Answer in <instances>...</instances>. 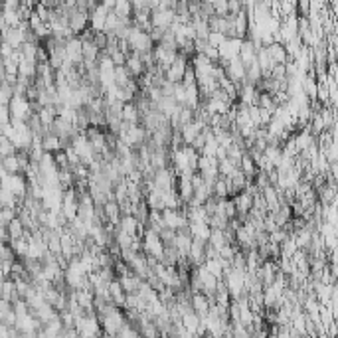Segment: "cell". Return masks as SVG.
<instances>
[{
    "mask_svg": "<svg viewBox=\"0 0 338 338\" xmlns=\"http://www.w3.org/2000/svg\"><path fill=\"white\" fill-rule=\"evenodd\" d=\"M227 178L231 180V196H233V194H237V192H241V190H245L247 176H245L239 168H235V170H233V174H231V176H227Z\"/></svg>",
    "mask_w": 338,
    "mask_h": 338,
    "instance_id": "d4e9b609",
    "label": "cell"
},
{
    "mask_svg": "<svg viewBox=\"0 0 338 338\" xmlns=\"http://www.w3.org/2000/svg\"><path fill=\"white\" fill-rule=\"evenodd\" d=\"M127 42H128V47L130 51H136V53H144V51H150L152 49V40L148 36V32H142L140 28H136L134 24L128 26V34H127Z\"/></svg>",
    "mask_w": 338,
    "mask_h": 338,
    "instance_id": "6da1fadb",
    "label": "cell"
},
{
    "mask_svg": "<svg viewBox=\"0 0 338 338\" xmlns=\"http://www.w3.org/2000/svg\"><path fill=\"white\" fill-rule=\"evenodd\" d=\"M225 75L233 81V83H243V77H245V63L233 55L227 59V65H225Z\"/></svg>",
    "mask_w": 338,
    "mask_h": 338,
    "instance_id": "ba28073f",
    "label": "cell"
},
{
    "mask_svg": "<svg viewBox=\"0 0 338 338\" xmlns=\"http://www.w3.org/2000/svg\"><path fill=\"white\" fill-rule=\"evenodd\" d=\"M237 168L247 176V180H253V176L257 174V164H255V160L251 158V154L245 150L243 154H241V158H239V164H237Z\"/></svg>",
    "mask_w": 338,
    "mask_h": 338,
    "instance_id": "e0dca14e",
    "label": "cell"
},
{
    "mask_svg": "<svg viewBox=\"0 0 338 338\" xmlns=\"http://www.w3.org/2000/svg\"><path fill=\"white\" fill-rule=\"evenodd\" d=\"M204 265H206V269L213 275V277H217V279H221V275H223V265H221V261H219V257H211V259H206L204 261Z\"/></svg>",
    "mask_w": 338,
    "mask_h": 338,
    "instance_id": "74e56055",
    "label": "cell"
},
{
    "mask_svg": "<svg viewBox=\"0 0 338 338\" xmlns=\"http://www.w3.org/2000/svg\"><path fill=\"white\" fill-rule=\"evenodd\" d=\"M152 182H154V188H160V190H170V188H174V184H176V174H174L172 166H164V168L154 170Z\"/></svg>",
    "mask_w": 338,
    "mask_h": 338,
    "instance_id": "8992f818",
    "label": "cell"
},
{
    "mask_svg": "<svg viewBox=\"0 0 338 338\" xmlns=\"http://www.w3.org/2000/svg\"><path fill=\"white\" fill-rule=\"evenodd\" d=\"M6 229H8V237H10V239H16V237H22V235H24V225H22V221L18 219V215L6 223Z\"/></svg>",
    "mask_w": 338,
    "mask_h": 338,
    "instance_id": "836d02e7",
    "label": "cell"
},
{
    "mask_svg": "<svg viewBox=\"0 0 338 338\" xmlns=\"http://www.w3.org/2000/svg\"><path fill=\"white\" fill-rule=\"evenodd\" d=\"M121 121H125L127 125H138V121H140V113H138V109H136V105H134V101H128V103H123V107H121Z\"/></svg>",
    "mask_w": 338,
    "mask_h": 338,
    "instance_id": "9a60e30c",
    "label": "cell"
},
{
    "mask_svg": "<svg viewBox=\"0 0 338 338\" xmlns=\"http://www.w3.org/2000/svg\"><path fill=\"white\" fill-rule=\"evenodd\" d=\"M188 261H190L192 267H198V265H202L206 261V241L192 237V243H190V249H188Z\"/></svg>",
    "mask_w": 338,
    "mask_h": 338,
    "instance_id": "9c48e42d",
    "label": "cell"
},
{
    "mask_svg": "<svg viewBox=\"0 0 338 338\" xmlns=\"http://www.w3.org/2000/svg\"><path fill=\"white\" fill-rule=\"evenodd\" d=\"M36 113H38V117H40L42 125H43L47 130H49V127H51L53 119L57 117V113H55V107H53V105H45V107H40Z\"/></svg>",
    "mask_w": 338,
    "mask_h": 338,
    "instance_id": "603a6c76",
    "label": "cell"
},
{
    "mask_svg": "<svg viewBox=\"0 0 338 338\" xmlns=\"http://www.w3.org/2000/svg\"><path fill=\"white\" fill-rule=\"evenodd\" d=\"M113 12L117 16H121V18H130L132 16V6H130V2H121V4L113 6Z\"/></svg>",
    "mask_w": 338,
    "mask_h": 338,
    "instance_id": "7bdbcfd3",
    "label": "cell"
},
{
    "mask_svg": "<svg viewBox=\"0 0 338 338\" xmlns=\"http://www.w3.org/2000/svg\"><path fill=\"white\" fill-rule=\"evenodd\" d=\"M103 211H105V215H107V219L111 221V223H119V219H121V210H119V204L115 202V200H107L103 206Z\"/></svg>",
    "mask_w": 338,
    "mask_h": 338,
    "instance_id": "cb8c5ba5",
    "label": "cell"
},
{
    "mask_svg": "<svg viewBox=\"0 0 338 338\" xmlns=\"http://www.w3.org/2000/svg\"><path fill=\"white\" fill-rule=\"evenodd\" d=\"M125 67H127V71H128V75L130 77H140L144 71H146V67H144V63H142V59H140V53H136V51H130L128 55H127V59H125Z\"/></svg>",
    "mask_w": 338,
    "mask_h": 338,
    "instance_id": "4fadbf2b",
    "label": "cell"
},
{
    "mask_svg": "<svg viewBox=\"0 0 338 338\" xmlns=\"http://www.w3.org/2000/svg\"><path fill=\"white\" fill-rule=\"evenodd\" d=\"M0 296L6 298L8 302H12L14 298H18L16 285H14V281H12L10 277H4V281H2V295H0Z\"/></svg>",
    "mask_w": 338,
    "mask_h": 338,
    "instance_id": "f546056e",
    "label": "cell"
},
{
    "mask_svg": "<svg viewBox=\"0 0 338 338\" xmlns=\"http://www.w3.org/2000/svg\"><path fill=\"white\" fill-rule=\"evenodd\" d=\"M148 229L152 231H160L164 227V221H162V210H150L148 208V217H146V223H144Z\"/></svg>",
    "mask_w": 338,
    "mask_h": 338,
    "instance_id": "44dd1931",
    "label": "cell"
},
{
    "mask_svg": "<svg viewBox=\"0 0 338 338\" xmlns=\"http://www.w3.org/2000/svg\"><path fill=\"white\" fill-rule=\"evenodd\" d=\"M210 229H211V227H210L208 223H204V221H200V223H190V233H192V237L202 239V241H208Z\"/></svg>",
    "mask_w": 338,
    "mask_h": 338,
    "instance_id": "f1b7e54d",
    "label": "cell"
},
{
    "mask_svg": "<svg viewBox=\"0 0 338 338\" xmlns=\"http://www.w3.org/2000/svg\"><path fill=\"white\" fill-rule=\"evenodd\" d=\"M16 152V146H14V142L6 136V134H2L0 132V156L4 158V156H8V154H14Z\"/></svg>",
    "mask_w": 338,
    "mask_h": 338,
    "instance_id": "60d3db41",
    "label": "cell"
},
{
    "mask_svg": "<svg viewBox=\"0 0 338 338\" xmlns=\"http://www.w3.org/2000/svg\"><path fill=\"white\" fill-rule=\"evenodd\" d=\"M2 16H4L6 26H10V28H16L22 22L20 16H18V12L16 10H10V8H2Z\"/></svg>",
    "mask_w": 338,
    "mask_h": 338,
    "instance_id": "b9f144b4",
    "label": "cell"
},
{
    "mask_svg": "<svg viewBox=\"0 0 338 338\" xmlns=\"http://www.w3.org/2000/svg\"><path fill=\"white\" fill-rule=\"evenodd\" d=\"M0 168H2L4 172H8V174H18V172H20V162H18V156H16V152H14V154H8V156H4V158H2V164H0Z\"/></svg>",
    "mask_w": 338,
    "mask_h": 338,
    "instance_id": "83f0119b",
    "label": "cell"
},
{
    "mask_svg": "<svg viewBox=\"0 0 338 338\" xmlns=\"http://www.w3.org/2000/svg\"><path fill=\"white\" fill-rule=\"evenodd\" d=\"M123 231H127V233H130V235H134V229H136V225H138V221H136V217L132 215V213H127V215H121V219H119V223H117Z\"/></svg>",
    "mask_w": 338,
    "mask_h": 338,
    "instance_id": "1f68e13d",
    "label": "cell"
},
{
    "mask_svg": "<svg viewBox=\"0 0 338 338\" xmlns=\"http://www.w3.org/2000/svg\"><path fill=\"white\" fill-rule=\"evenodd\" d=\"M211 194L215 198H227L229 196V190H227V184H225L223 176H217L215 178V182L211 184Z\"/></svg>",
    "mask_w": 338,
    "mask_h": 338,
    "instance_id": "d590c367",
    "label": "cell"
},
{
    "mask_svg": "<svg viewBox=\"0 0 338 338\" xmlns=\"http://www.w3.org/2000/svg\"><path fill=\"white\" fill-rule=\"evenodd\" d=\"M123 322H125V314H123V308L117 306V304L107 314H103L99 318V324H101V330H103L105 336H115Z\"/></svg>",
    "mask_w": 338,
    "mask_h": 338,
    "instance_id": "7a4b0ae2",
    "label": "cell"
},
{
    "mask_svg": "<svg viewBox=\"0 0 338 338\" xmlns=\"http://www.w3.org/2000/svg\"><path fill=\"white\" fill-rule=\"evenodd\" d=\"M73 182H75V178H73V174H71V170H69V168L57 170V186H59L61 190L73 188Z\"/></svg>",
    "mask_w": 338,
    "mask_h": 338,
    "instance_id": "4dcf8cb0",
    "label": "cell"
},
{
    "mask_svg": "<svg viewBox=\"0 0 338 338\" xmlns=\"http://www.w3.org/2000/svg\"><path fill=\"white\" fill-rule=\"evenodd\" d=\"M243 8L241 0H227V14H237Z\"/></svg>",
    "mask_w": 338,
    "mask_h": 338,
    "instance_id": "db71d44e",
    "label": "cell"
},
{
    "mask_svg": "<svg viewBox=\"0 0 338 338\" xmlns=\"http://www.w3.org/2000/svg\"><path fill=\"white\" fill-rule=\"evenodd\" d=\"M93 43H95L99 49H103V47L107 45V34H105V32H93Z\"/></svg>",
    "mask_w": 338,
    "mask_h": 338,
    "instance_id": "f907efd6",
    "label": "cell"
},
{
    "mask_svg": "<svg viewBox=\"0 0 338 338\" xmlns=\"http://www.w3.org/2000/svg\"><path fill=\"white\" fill-rule=\"evenodd\" d=\"M10 243V247L14 249V253H16V257H24L26 255V251H28V239L22 235V237H16V239H10L8 241Z\"/></svg>",
    "mask_w": 338,
    "mask_h": 338,
    "instance_id": "8d00e7d4",
    "label": "cell"
},
{
    "mask_svg": "<svg viewBox=\"0 0 338 338\" xmlns=\"http://www.w3.org/2000/svg\"><path fill=\"white\" fill-rule=\"evenodd\" d=\"M265 47H267V53H269V57H271L273 63H287L289 61V51H287V47H285L283 42L273 40Z\"/></svg>",
    "mask_w": 338,
    "mask_h": 338,
    "instance_id": "7c38bea8",
    "label": "cell"
},
{
    "mask_svg": "<svg viewBox=\"0 0 338 338\" xmlns=\"http://www.w3.org/2000/svg\"><path fill=\"white\" fill-rule=\"evenodd\" d=\"M208 243H210V245H213L215 249H219L221 245H225V243H231V241H227V237H225V231H223V229L211 227V229H210V237H208Z\"/></svg>",
    "mask_w": 338,
    "mask_h": 338,
    "instance_id": "4316f807",
    "label": "cell"
},
{
    "mask_svg": "<svg viewBox=\"0 0 338 338\" xmlns=\"http://www.w3.org/2000/svg\"><path fill=\"white\" fill-rule=\"evenodd\" d=\"M8 109H10V117L22 119V121H26L30 117V113H34L30 107V101L24 95H12L8 99Z\"/></svg>",
    "mask_w": 338,
    "mask_h": 338,
    "instance_id": "277c9868",
    "label": "cell"
},
{
    "mask_svg": "<svg viewBox=\"0 0 338 338\" xmlns=\"http://www.w3.org/2000/svg\"><path fill=\"white\" fill-rule=\"evenodd\" d=\"M235 168H237V164L233 160H229L227 156L217 160V172H219V176H231Z\"/></svg>",
    "mask_w": 338,
    "mask_h": 338,
    "instance_id": "f35d334b",
    "label": "cell"
},
{
    "mask_svg": "<svg viewBox=\"0 0 338 338\" xmlns=\"http://www.w3.org/2000/svg\"><path fill=\"white\" fill-rule=\"evenodd\" d=\"M109 296H111V300H113L117 306H121V308H123L127 293L123 291V287H121V283L117 281V277H115V279L109 283Z\"/></svg>",
    "mask_w": 338,
    "mask_h": 338,
    "instance_id": "d6986e66",
    "label": "cell"
},
{
    "mask_svg": "<svg viewBox=\"0 0 338 338\" xmlns=\"http://www.w3.org/2000/svg\"><path fill=\"white\" fill-rule=\"evenodd\" d=\"M128 79H130V75H128V71H127L125 65H115V67H113V81H115L117 87L125 85Z\"/></svg>",
    "mask_w": 338,
    "mask_h": 338,
    "instance_id": "e575fe53",
    "label": "cell"
},
{
    "mask_svg": "<svg viewBox=\"0 0 338 338\" xmlns=\"http://www.w3.org/2000/svg\"><path fill=\"white\" fill-rule=\"evenodd\" d=\"M40 142H42V148H43L45 152H55V150H59V148H61L59 136H57V134H53L51 130H45V132L42 134Z\"/></svg>",
    "mask_w": 338,
    "mask_h": 338,
    "instance_id": "ac0fdd59",
    "label": "cell"
},
{
    "mask_svg": "<svg viewBox=\"0 0 338 338\" xmlns=\"http://www.w3.org/2000/svg\"><path fill=\"white\" fill-rule=\"evenodd\" d=\"M223 40H225V36H223V34H219V32H210V34H208V42H210L211 45H215V47H217Z\"/></svg>",
    "mask_w": 338,
    "mask_h": 338,
    "instance_id": "f5cc1de1",
    "label": "cell"
},
{
    "mask_svg": "<svg viewBox=\"0 0 338 338\" xmlns=\"http://www.w3.org/2000/svg\"><path fill=\"white\" fill-rule=\"evenodd\" d=\"M67 26H69V30L73 32V36H79L85 28H89V12L75 8V10L69 14V18H67Z\"/></svg>",
    "mask_w": 338,
    "mask_h": 338,
    "instance_id": "52a82bcc",
    "label": "cell"
},
{
    "mask_svg": "<svg viewBox=\"0 0 338 338\" xmlns=\"http://www.w3.org/2000/svg\"><path fill=\"white\" fill-rule=\"evenodd\" d=\"M257 107H263V109H271V111H275L277 103H275V99H273V95H271V93H267V91H259Z\"/></svg>",
    "mask_w": 338,
    "mask_h": 338,
    "instance_id": "ab89813d",
    "label": "cell"
},
{
    "mask_svg": "<svg viewBox=\"0 0 338 338\" xmlns=\"http://www.w3.org/2000/svg\"><path fill=\"white\" fill-rule=\"evenodd\" d=\"M65 59H69L73 65L83 61V53H81V40L77 36H71L69 40H65Z\"/></svg>",
    "mask_w": 338,
    "mask_h": 338,
    "instance_id": "30bf717a",
    "label": "cell"
},
{
    "mask_svg": "<svg viewBox=\"0 0 338 338\" xmlns=\"http://www.w3.org/2000/svg\"><path fill=\"white\" fill-rule=\"evenodd\" d=\"M16 259V253L14 249L10 247V243H0V261H14Z\"/></svg>",
    "mask_w": 338,
    "mask_h": 338,
    "instance_id": "7dc6e473",
    "label": "cell"
},
{
    "mask_svg": "<svg viewBox=\"0 0 338 338\" xmlns=\"http://www.w3.org/2000/svg\"><path fill=\"white\" fill-rule=\"evenodd\" d=\"M18 75H24V77L34 79V77H36V61L20 59V61H18Z\"/></svg>",
    "mask_w": 338,
    "mask_h": 338,
    "instance_id": "d6a6232c",
    "label": "cell"
},
{
    "mask_svg": "<svg viewBox=\"0 0 338 338\" xmlns=\"http://www.w3.org/2000/svg\"><path fill=\"white\" fill-rule=\"evenodd\" d=\"M99 51H101V49L93 43V40H81V53H83V61H97Z\"/></svg>",
    "mask_w": 338,
    "mask_h": 338,
    "instance_id": "ffe728a7",
    "label": "cell"
},
{
    "mask_svg": "<svg viewBox=\"0 0 338 338\" xmlns=\"http://www.w3.org/2000/svg\"><path fill=\"white\" fill-rule=\"evenodd\" d=\"M184 85H196V71H194V65L188 61L184 73H182V79H180Z\"/></svg>",
    "mask_w": 338,
    "mask_h": 338,
    "instance_id": "ee69618b",
    "label": "cell"
},
{
    "mask_svg": "<svg viewBox=\"0 0 338 338\" xmlns=\"http://www.w3.org/2000/svg\"><path fill=\"white\" fill-rule=\"evenodd\" d=\"M192 119H194V109H190L186 105H180V109H178V123L180 125H186Z\"/></svg>",
    "mask_w": 338,
    "mask_h": 338,
    "instance_id": "f6af8a7d",
    "label": "cell"
},
{
    "mask_svg": "<svg viewBox=\"0 0 338 338\" xmlns=\"http://www.w3.org/2000/svg\"><path fill=\"white\" fill-rule=\"evenodd\" d=\"M142 253L154 255L158 261L162 259V253H164V243H162L160 235L148 227L144 229V235H142Z\"/></svg>",
    "mask_w": 338,
    "mask_h": 338,
    "instance_id": "3957f363",
    "label": "cell"
},
{
    "mask_svg": "<svg viewBox=\"0 0 338 338\" xmlns=\"http://www.w3.org/2000/svg\"><path fill=\"white\" fill-rule=\"evenodd\" d=\"M16 217V208H10V206H4L0 208V221L2 223H8L10 219Z\"/></svg>",
    "mask_w": 338,
    "mask_h": 338,
    "instance_id": "681fc988",
    "label": "cell"
},
{
    "mask_svg": "<svg viewBox=\"0 0 338 338\" xmlns=\"http://www.w3.org/2000/svg\"><path fill=\"white\" fill-rule=\"evenodd\" d=\"M176 12L174 10H150V24L154 28H170V24L174 22Z\"/></svg>",
    "mask_w": 338,
    "mask_h": 338,
    "instance_id": "8fae6325",
    "label": "cell"
},
{
    "mask_svg": "<svg viewBox=\"0 0 338 338\" xmlns=\"http://www.w3.org/2000/svg\"><path fill=\"white\" fill-rule=\"evenodd\" d=\"M182 324H184V328H186L190 334H196V330H198V326H200V316H198L194 310H188V312L182 314Z\"/></svg>",
    "mask_w": 338,
    "mask_h": 338,
    "instance_id": "484cf974",
    "label": "cell"
},
{
    "mask_svg": "<svg viewBox=\"0 0 338 338\" xmlns=\"http://www.w3.org/2000/svg\"><path fill=\"white\" fill-rule=\"evenodd\" d=\"M210 298L202 293V291H198V293H192V296H190V304H192V310L202 318V316H206L208 314V308H210Z\"/></svg>",
    "mask_w": 338,
    "mask_h": 338,
    "instance_id": "5bb4252c",
    "label": "cell"
},
{
    "mask_svg": "<svg viewBox=\"0 0 338 338\" xmlns=\"http://www.w3.org/2000/svg\"><path fill=\"white\" fill-rule=\"evenodd\" d=\"M53 162H55V166H57V170H63V168H69V160H67V156H65V152H63V148H59V150H55V152H53Z\"/></svg>",
    "mask_w": 338,
    "mask_h": 338,
    "instance_id": "bcb514c9",
    "label": "cell"
},
{
    "mask_svg": "<svg viewBox=\"0 0 338 338\" xmlns=\"http://www.w3.org/2000/svg\"><path fill=\"white\" fill-rule=\"evenodd\" d=\"M71 148L79 154L81 162L89 164L93 160V148H91V142L87 140V136L83 132H77L75 136H71Z\"/></svg>",
    "mask_w": 338,
    "mask_h": 338,
    "instance_id": "5b68a950",
    "label": "cell"
},
{
    "mask_svg": "<svg viewBox=\"0 0 338 338\" xmlns=\"http://www.w3.org/2000/svg\"><path fill=\"white\" fill-rule=\"evenodd\" d=\"M10 123V109H8V103L0 105V127L8 125Z\"/></svg>",
    "mask_w": 338,
    "mask_h": 338,
    "instance_id": "816d5d0a",
    "label": "cell"
},
{
    "mask_svg": "<svg viewBox=\"0 0 338 338\" xmlns=\"http://www.w3.org/2000/svg\"><path fill=\"white\" fill-rule=\"evenodd\" d=\"M259 79H261V67H259L257 59H253L251 63H247V65H245V77H243V83H251V85H255Z\"/></svg>",
    "mask_w": 338,
    "mask_h": 338,
    "instance_id": "7402d4cb",
    "label": "cell"
},
{
    "mask_svg": "<svg viewBox=\"0 0 338 338\" xmlns=\"http://www.w3.org/2000/svg\"><path fill=\"white\" fill-rule=\"evenodd\" d=\"M117 281L121 283V287H123L125 293H136L140 281H144V279H140L138 275H134L132 271H128V273H125V275H119Z\"/></svg>",
    "mask_w": 338,
    "mask_h": 338,
    "instance_id": "2e32d148",
    "label": "cell"
},
{
    "mask_svg": "<svg viewBox=\"0 0 338 338\" xmlns=\"http://www.w3.org/2000/svg\"><path fill=\"white\" fill-rule=\"evenodd\" d=\"M121 2H128V0H115V4H121Z\"/></svg>",
    "mask_w": 338,
    "mask_h": 338,
    "instance_id": "11a10c76",
    "label": "cell"
},
{
    "mask_svg": "<svg viewBox=\"0 0 338 338\" xmlns=\"http://www.w3.org/2000/svg\"><path fill=\"white\" fill-rule=\"evenodd\" d=\"M200 53H204V55H206L210 61H217V57H219V53H217V47H215V45H211L210 42L204 45V49H202Z\"/></svg>",
    "mask_w": 338,
    "mask_h": 338,
    "instance_id": "c3c4849f",
    "label": "cell"
}]
</instances>
